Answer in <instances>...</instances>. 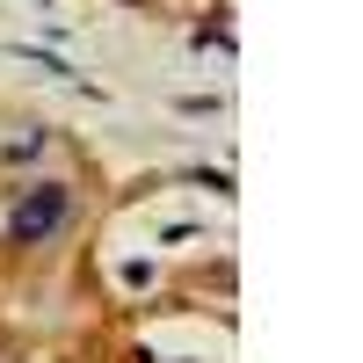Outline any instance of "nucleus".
<instances>
[{
    "label": "nucleus",
    "mask_w": 363,
    "mask_h": 363,
    "mask_svg": "<svg viewBox=\"0 0 363 363\" xmlns=\"http://www.w3.org/2000/svg\"><path fill=\"white\" fill-rule=\"evenodd\" d=\"M66 211H73L66 182H37V189H22L15 211H8V240L15 247H37V240H51L58 225H66Z\"/></svg>",
    "instance_id": "f257e3e1"
},
{
    "label": "nucleus",
    "mask_w": 363,
    "mask_h": 363,
    "mask_svg": "<svg viewBox=\"0 0 363 363\" xmlns=\"http://www.w3.org/2000/svg\"><path fill=\"white\" fill-rule=\"evenodd\" d=\"M0 153H8V160H22V153H44V131H22V138H8V145H0Z\"/></svg>",
    "instance_id": "f03ea898"
},
{
    "label": "nucleus",
    "mask_w": 363,
    "mask_h": 363,
    "mask_svg": "<svg viewBox=\"0 0 363 363\" xmlns=\"http://www.w3.org/2000/svg\"><path fill=\"white\" fill-rule=\"evenodd\" d=\"M0 363H15V349H0Z\"/></svg>",
    "instance_id": "7ed1b4c3"
}]
</instances>
